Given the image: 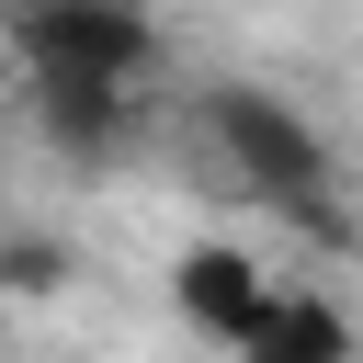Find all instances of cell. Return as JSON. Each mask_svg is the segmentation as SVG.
<instances>
[{"instance_id":"6da1fadb","label":"cell","mask_w":363,"mask_h":363,"mask_svg":"<svg viewBox=\"0 0 363 363\" xmlns=\"http://www.w3.org/2000/svg\"><path fill=\"white\" fill-rule=\"evenodd\" d=\"M193 136L227 147V182H216V193H261V204H318V193H329L318 125H306L295 102H272V91H204V102H193Z\"/></svg>"},{"instance_id":"7a4b0ae2","label":"cell","mask_w":363,"mask_h":363,"mask_svg":"<svg viewBox=\"0 0 363 363\" xmlns=\"http://www.w3.org/2000/svg\"><path fill=\"white\" fill-rule=\"evenodd\" d=\"M11 45L34 79H91V91H125L147 68V11L136 0H23L11 11Z\"/></svg>"},{"instance_id":"3957f363","label":"cell","mask_w":363,"mask_h":363,"mask_svg":"<svg viewBox=\"0 0 363 363\" xmlns=\"http://www.w3.org/2000/svg\"><path fill=\"white\" fill-rule=\"evenodd\" d=\"M170 295H182V318L204 329V340H250V318L272 306V272L250 261V250H227V238H204V250H182V272H170Z\"/></svg>"},{"instance_id":"277c9868","label":"cell","mask_w":363,"mask_h":363,"mask_svg":"<svg viewBox=\"0 0 363 363\" xmlns=\"http://www.w3.org/2000/svg\"><path fill=\"white\" fill-rule=\"evenodd\" d=\"M238 363H352V318H340L329 295H295V284H272V306L250 318Z\"/></svg>"}]
</instances>
